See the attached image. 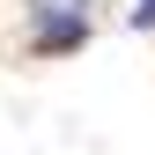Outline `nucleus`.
Returning <instances> with one entry per match:
<instances>
[{"label":"nucleus","instance_id":"obj_1","mask_svg":"<svg viewBox=\"0 0 155 155\" xmlns=\"http://www.w3.org/2000/svg\"><path fill=\"white\" fill-rule=\"evenodd\" d=\"M89 45V0H37L30 8V52L37 59H67Z\"/></svg>","mask_w":155,"mask_h":155},{"label":"nucleus","instance_id":"obj_2","mask_svg":"<svg viewBox=\"0 0 155 155\" xmlns=\"http://www.w3.org/2000/svg\"><path fill=\"white\" fill-rule=\"evenodd\" d=\"M133 30H155V0H133V15H126Z\"/></svg>","mask_w":155,"mask_h":155}]
</instances>
